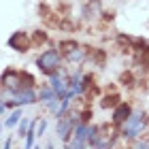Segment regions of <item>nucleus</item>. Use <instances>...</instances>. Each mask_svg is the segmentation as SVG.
<instances>
[{
  "instance_id": "11",
  "label": "nucleus",
  "mask_w": 149,
  "mask_h": 149,
  "mask_svg": "<svg viewBox=\"0 0 149 149\" xmlns=\"http://www.w3.org/2000/svg\"><path fill=\"white\" fill-rule=\"evenodd\" d=\"M19 117H22V111H13V113H11V117L6 119V128H13V126H15L17 121H19Z\"/></svg>"
},
{
  "instance_id": "6",
  "label": "nucleus",
  "mask_w": 149,
  "mask_h": 149,
  "mask_svg": "<svg viewBox=\"0 0 149 149\" xmlns=\"http://www.w3.org/2000/svg\"><path fill=\"white\" fill-rule=\"evenodd\" d=\"M74 117H77V115H70V117H64L62 121H60L58 124V136L60 139H68V134H70V128L74 126Z\"/></svg>"
},
{
  "instance_id": "12",
  "label": "nucleus",
  "mask_w": 149,
  "mask_h": 149,
  "mask_svg": "<svg viewBox=\"0 0 149 149\" xmlns=\"http://www.w3.org/2000/svg\"><path fill=\"white\" fill-rule=\"evenodd\" d=\"M32 83H34V79H32L28 72H24L22 74V87H32Z\"/></svg>"
},
{
  "instance_id": "15",
  "label": "nucleus",
  "mask_w": 149,
  "mask_h": 149,
  "mask_svg": "<svg viewBox=\"0 0 149 149\" xmlns=\"http://www.w3.org/2000/svg\"><path fill=\"white\" fill-rule=\"evenodd\" d=\"M34 40H36V43H45V40H47V34H43V32H36V34H34Z\"/></svg>"
},
{
  "instance_id": "10",
  "label": "nucleus",
  "mask_w": 149,
  "mask_h": 149,
  "mask_svg": "<svg viewBox=\"0 0 149 149\" xmlns=\"http://www.w3.org/2000/svg\"><path fill=\"white\" fill-rule=\"evenodd\" d=\"M87 134H90V128H87L85 124H79L77 128H74V139L85 141V139H87Z\"/></svg>"
},
{
  "instance_id": "7",
  "label": "nucleus",
  "mask_w": 149,
  "mask_h": 149,
  "mask_svg": "<svg viewBox=\"0 0 149 149\" xmlns=\"http://www.w3.org/2000/svg\"><path fill=\"white\" fill-rule=\"evenodd\" d=\"M130 113L132 111H130V107H128V104H119L117 109H115V113H113V124H124Z\"/></svg>"
},
{
  "instance_id": "4",
  "label": "nucleus",
  "mask_w": 149,
  "mask_h": 149,
  "mask_svg": "<svg viewBox=\"0 0 149 149\" xmlns=\"http://www.w3.org/2000/svg\"><path fill=\"white\" fill-rule=\"evenodd\" d=\"M6 45H9L11 49H15V51H28L30 40H28V36H26L24 32H15V34L6 40Z\"/></svg>"
},
{
  "instance_id": "5",
  "label": "nucleus",
  "mask_w": 149,
  "mask_h": 149,
  "mask_svg": "<svg viewBox=\"0 0 149 149\" xmlns=\"http://www.w3.org/2000/svg\"><path fill=\"white\" fill-rule=\"evenodd\" d=\"M51 87H53V92H56L58 96H68V85H66V79L62 74L51 72Z\"/></svg>"
},
{
  "instance_id": "13",
  "label": "nucleus",
  "mask_w": 149,
  "mask_h": 149,
  "mask_svg": "<svg viewBox=\"0 0 149 149\" xmlns=\"http://www.w3.org/2000/svg\"><path fill=\"white\" fill-rule=\"evenodd\" d=\"M115 102H117V96H111V98H104V100H102V107H113Z\"/></svg>"
},
{
  "instance_id": "3",
  "label": "nucleus",
  "mask_w": 149,
  "mask_h": 149,
  "mask_svg": "<svg viewBox=\"0 0 149 149\" xmlns=\"http://www.w3.org/2000/svg\"><path fill=\"white\" fill-rule=\"evenodd\" d=\"M2 85L6 87L9 92H17V90H22V72H15V70H6L2 74Z\"/></svg>"
},
{
  "instance_id": "18",
  "label": "nucleus",
  "mask_w": 149,
  "mask_h": 149,
  "mask_svg": "<svg viewBox=\"0 0 149 149\" xmlns=\"http://www.w3.org/2000/svg\"><path fill=\"white\" fill-rule=\"evenodd\" d=\"M0 134H2V128H0Z\"/></svg>"
},
{
  "instance_id": "14",
  "label": "nucleus",
  "mask_w": 149,
  "mask_h": 149,
  "mask_svg": "<svg viewBox=\"0 0 149 149\" xmlns=\"http://www.w3.org/2000/svg\"><path fill=\"white\" fill-rule=\"evenodd\" d=\"M85 145V141H79V139H74L72 143H68V147H72V149H79V147H83Z\"/></svg>"
},
{
  "instance_id": "8",
  "label": "nucleus",
  "mask_w": 149,
  "mask_h": 149,
  "mask_svg": "<svg viewBox=\"0 0 149 149\" xmlns=\"http://www.w3.org/2000/svg\"><path fill=\"white\" fill-rule=\"evenodd\" d=\"M56 96H58V94L53 92V87H43V90H40V100H43L45 104H49Z\"/></svg>"
},
{
  "instance_id": "9",
  "label": "nucleus",
  "mask_w": 149,
  "mask_h": 149,
  "mask_svg": "<svg viewBox=\"0 0 149 149\" xmlns=\"http://www.w3.org/2000/svg\"><path fill=\"white\" fill-rule=\"evenodd\" d=\"M36 124H38V121H32V124H30V130H28V134H26V147H32V145H34V136H36Z\"/></svg>"
},
{
  "instance_id": "17",
  "label": "nucleus",
  "mask_w": 149,
  "mask_h": 149,
  "mask_svg": "<svg viewBox=\"0 0 149 149\" xmlns=\"http://www.w3.org/2000/svg\"><path fill=\"white\" fill-rule=\"evenodd\" d=\"M4 107H6V104H0V111H2V109H4Z\"/></svg>"
},
{
  "instance_id": "1",
  "label": "nucleus",
  "mask_w": 149,
  "mask_h": 149,
  "mask_svg": "<svg viewBox=\"0 0 149 149\" xmlns=\"http://www.w3.org/2000/svg\"><path fill=\"white\" fill-rule=\"evenodd\" d=\"M36 66L40 68V72H47V74L56 72L58 66H60V53H58L56 49L43 51V53L38 56V60H36Z\"/></svg>"
},
{
  "instance_id": "16",
  "label": "nucleus",
  "mask_w": 149,
  "mask_h": 149,
  "mask_svg": "<svg viewBox=\"0 0 149 149\" xmlns=\"http://www.w3.org/2000/svg\"><path fill=\"white\" fill-rule=\"evenodd\" d=\"M19 134H22V136H24V134H28V121H22V126H19Z\"/></svg>"
},
{
  "instance_id": "2",
  "label": "nucleus",
  "mask_w": 149,
  "mask_h": 149,
  "mask_svg": "<svg viewBox=\"0 0 149 149\" xmlns=\"http://www.w3.org/2000/svg\"><path fill=\"white\" fill-rule=\"evenodd\" d=\"M145 128V115H141V113H130L128 115V119H126V128H124V134L128 139H134V136H139L141 130Z\"/></svg>"
}]
</instances>
